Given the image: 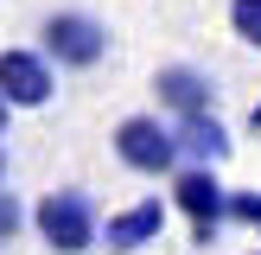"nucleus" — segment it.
Here are the masks:
<instances>
[{
  "label": "nucleus",
  "instance_id": "obj_1",
  "mask_svg": "<svg viewBox=\"0 0 261 255\" xmlns=\"http://www.w3.org/2000/svg\"><path fill=\"white\" fill-rule=\"evenodd\" d=\"M38 45H45V58L58 64V70H96L102 58H109V26L96 19V13H51L45 26H38Z\"/></svg>",
  "mask_w": 261,
  "mask_h": 255
},
{
  "label": "nucleus",
  "instance_id": "obj_2",
  "mask_svg": "<svg viewBox=\"0 0 261 255\" xmlns=\"http://www.w3.org/2000/svg\"><path fill=\"white\" fill-rule=\"evenodd\" d=\"M115 160L127 166V172H178V160H185V147H178V121H160V115H127L121 128H115Z\"/></svg>",
  "mask_w": 261,
  "mask_h": 255
},
{
  "label": "nucleus",
  "instance_id": "obj_3",
  "mask_svg": "<svg viewBox=\"0 0 261 255\" xmlns=\"http://www.w3.org/2000/svg\"><path fill=\"white\" fill-rule=\"evenodd\" d=\"M32 223H38V236H45L58 255H89L96 249V204H89V191H76V185L45 191L38 211H32Z\"/></svg>",
  "mask_w": 261,
  "mask_h": 255
},
{
  "label": "nucleus",
  "instance_id": "obj_4",
  "mask_svg": "<svg viewBox=\"0 0 261 255\" xmlns=\"http://www.w3.org/2000/svg\"><path fill=\"white\" fill-rule=\"evenodd\" d=\"M172 211H185L191 217V242L211 249L217 230H223V217H229V191H223V178H217V166H198V160L178 166L172 172Z\"/></svg>",
  "mask_w": 261,
  "mask_h": 255
},
{
  "label": "nucleus",
  "instance_id": "obj_5",
  "mask_svg": "<svg viewBox=\"0 0 261 255\" xmlns=\"http://www.w3.org/2000/svg\"><path fill=\"white\" fill-rule=\"evenodd\" d=\"M0 89H7V102L13 109H45L51 102V89H58V76H51V58H45V45L38 51H0Z\"/></svg>",
  "mask_w": 261,
  "mask_h": 255
},
{
  "label": "nucleus",
  "instance_id": "obj_6",
  "mask_svg": "<svg viewBox=\"0 0 261 255\" xmlns=\"http://www.w3.org/2000/svg\"><path fill=\"white\" fill-rule=\"evenodd\" d=\"M153 96H160V109L172 115V121L217 109V83L198 70V64H160V76H153Z\"/></svg>",
  "mask_w": 261,
  "mask_h": 255
},
{
  "label": "nucleus",
  "instance_id": "obj_7",
  "mask_svg": "<svg viewBox=\"0 0 261 255\" xmlns=\"http://www.w3.org/2000/svg\"><path fill=\"white\" fill-rule=\"evenodd\" d=\"M178 147H185V160H198V166H223L229 160V128L217 121V109L185 115V121H178Z\"/></svg>",
  "mask_w": 261,
  "mask_h": 255
},
{
  "label": "nucleus",
  "instance_id": "obj_8",
  "mask_svg": "<svg viewBox=\"0 0 261 255\" xmlns=\"http://www.w3.org/2000/svg\"><path fill=\"white\" fill-rule=\"evenodd\" d=\"M160 230H166V204H160V198H140L134 211L109 217V249H140V242H160Z\"/></svg>",
  "mask_w": 261,
  "mask_h": 255
},
{
  "label": "nucleus",
  "instance_id": "obj_9",
  "mask_svg": "<svg viewBox=\"0 0 261 255\" xmlns=\"http://www.w3.org/2000/svg\"><path fill=\"white\" fill-rule=\"evenodd\" d=\"M229 26H236L242 45L261 51V0H229Z\"/></svg>",
  "mask_w": 261,
  "mask_h": 255
},
{
  "label": "nucleus",
  "instance_id": "obj_10",
  "mask_svg": "<svg viewBox=\"0 0 261 255\" xmlns=\"http://www.w3.org/2000/svg\"><path fill=\"white\" fill-rule=\"evenodd\" d=\"M229 217H236V223H249L255 236H261V191H229Z\"/></svg>",
  "mask_w": 261,
  "mask_h": 255
},
{
  "label": "nucleus",
  "instance_id": "obj_11",
  "mask_svg": "<svg viewBox=\"0 0 261 255\" xmlns=\"http://www.w3.org/2000/svg\"><path fill=\"white\" fill-rule=\"evenodd\" d=\"M19 223H25L19 198H13V191H0V242H13V236H19Z\"/></svg>",
  "mask_w": 261,
  "mask_h": 255
},
{
  "label": "nucleus",
  "instance_id": "obj_12",
  "mask_svg": "<svg viewBox=\"0 0 261 255\" xmlns=\"http://www.w3.org/2000/svg\"><path fill=\"white\" fill-rule=\"evenodd\" d=\"M7 121H13V102H7V89H0V140H7Z\"/></svg>",
  "mask_w": 261,
  "mask_h": 255
},
{
  "label": "nucleus",
  "instance_id": "obj_13",
  "mask_svg": "<svg viewBox=\"0 0 261 255\" xmlns=\"http://www.w3.org/2000/svg\"><path fill=\"white\" fill-rule=\"evenodd\" d=\"M249 121H255V128H261V102H255V109H249Z\"/></svg>",
  "mask_w": 261,
  "mask_h": 255
},
{
  "label": "nucleus",
  "instance_id": "obj_14",
  "mask_svg": "<svg viewBox=\"0 0 261 255\" xmlns=\"http://www.w3.org/2000/svg\"><path fill=\"white\" fill-rule=\"evenodd\" d=\"M0 178H7V153H0Z\"/></svg>",
  "mask_w": 261,
  "mask_h": 255
}]
</instances>
